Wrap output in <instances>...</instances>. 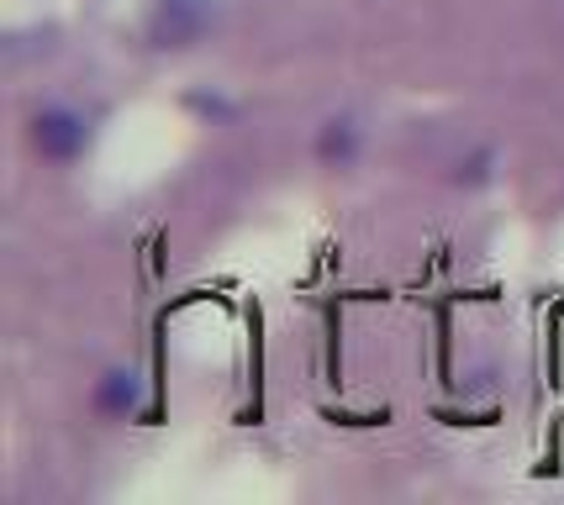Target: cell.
<instances>
[{"label":"cell","instance_id":"3","mask_svg":"<svg viewBox=\"0 0 564 505\" xmlns=\"http://www.w3.org/2000/svg\"><path fill=\"white\" fill-rule=\"evenodd\" d=\"M138 400V385H132V374H111V385L100 389V406L106 410H127Z\"/></svg>","mask_w":564,"mask_h":505},{"label":"cell","instance_id":"2","mask_svg":"<svg viewBox=\"0 0 564 505\" xmlns=\"http://www.w3.org/2000/svg\"><path fill=\"white\" fill-rule=\"evenodd\" d=\"M32 143H37L43 158L69 164L74 153L90 143V127H85V117H74V111H64V106H53V111H43V117L32 121Z\"/></svg>","mask_w":564,"mask_h":505},{"label":"cell","instance_id":"1","mask_svg":"<svg viewBox=\"0 0 564 505\" xmlns=\"http://www.w3.org/2000/svg\"><path fill=\"white\" fill-rule=\"evenodd\" d=\"M221 0H148L143 32L153 48H191L206 37V26L217 22Z\"/></svg>","mask_w":564,"mask_h":505}]
</instances>
